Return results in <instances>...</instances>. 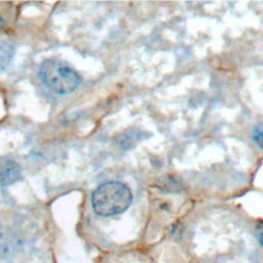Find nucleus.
Wrapping results in <instances>:
<instances>
[{
	"label": "nucleus",
	"mask_w": 263,
	"mask_h": 263,
	"mask_svg": "<svg viewBox=\"0 0 263 263\" xmlns=\"http://www.w3.org/2000/svg\"><path fill=\"white\" fill-rule=\"evenodd\" d=\"M3 26H4V21H3V18H2L1 15H0V29H1Z\"/></svg>",
	"instance_id": "nucleus-7"
},
{
	"label": "nucleus",
	"mask_w": 263,
	"mask_h": 263,
	"mask_svg": "<svg viewBox=\"0 0 263 263\" xmlns=\"http://www.w3.org/2000/svg\"><path fill=\"white\" fill-rule=\"evenodd\" d=\"M13 54V47L9 43L0 42V68L5 67L11 60Z\"/></svg>",
	"instance_id": "nucleus-4"
},
{
	"label": "nucleus",
	"mask_w": 263,
	"mask_h": 263,
	"mask_svg": "<svg viewBox=\"0 0 263 263\" xmlns=\"http://www.w3.org/2000/svg\"><path fill=\"white\" fill-rule=\"evenodd\" d=\"M252 139L258 147L263 149V121L254 126L252 130Z\"/></svg>",
	"instance_id": "nucleus-5"
},
{
	"label": "nucleus",
	"mask_w": 263,
	"mask_h": 263,
	"mask_svg": "<svg viewBox=\"0 0 263 263\" xmlns=\"http://www.w3.org/2000/svg\"><path fill=\"white\" fill-rule=\"evenodd\" d=\"M256 235L258 238V241L260 242V245L263 247V223H259L256 226Z\"/></svg>",
	"instance_id": "nucleus-6"
},
{
	"label": "nucleus",
	"mask_w": 263,
	"mask_h": 263,
	"mask_svg": "<svg viewBox=\"0 0 263 263\" xmlns=\"http://www.w3.org/2000/svg\"><path fill=\"white\" fill-rule=\"evenodd\" d=\"M21 167L15 161L8 158L0 160V186L12 185L21 179Z\"/></svg>",
	"instance_id": "nucleus-3"
},
{
	"label": "nucleus",
	"mask_w": 263,
	"mask_h": 263,
	"mask_svg": "<svg viewBox=\"0 0 263 263\" xmlns=\"http://www.w3.org/2000/svg\"><path fill=\"white\" fill-rule=\"evenodd\" d=\"M39 76L49 90L59 95L73 92L81 82L77 72L59 59L45 60L40 66Z\"/></svg>",
	"instance_id": "nucleus-2"
},
{
	"label": "nucleus",
	"mask_w": 263,
	"mask_h": 263,
	"mask_svg": "<svg viewBox=\"0 0 263 263\" xmlns=\"http://www.w3.org/2000/svg\"><path fill=\"white\" fill-rule=\"evenodd\" d=\"M133 201L129 188L120 182H106L92 193V209L99 216L110 217L121 214L128 209Z\"/></svg>",
	"instance_id": "nucleus-1"
}]
</instances>
